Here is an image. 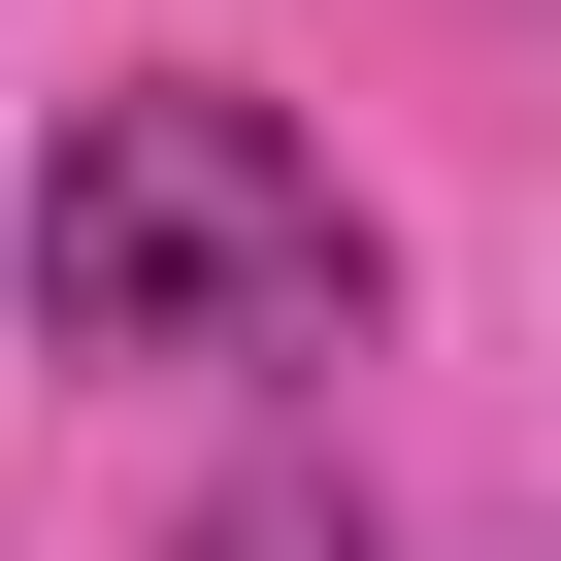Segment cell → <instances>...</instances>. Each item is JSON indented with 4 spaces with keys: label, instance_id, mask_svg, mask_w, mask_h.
<instances>
[{
    "label": "cell",
    "instance_id": "6da1fadb",
    "mask_svg": "<svg viewBox=\"0 0 561 561\" xmlns=\"http://www.w3.org/2000/svg\"><path fill=\"white\" fill-rule=\"evenodd\" d=\"M0 264H34V364H331V331L397 298V231L331 198V133L231 100V67L67 100V165H34Z\"/></svg>",
    "mask_w": 561,
    "mask_h": 561
},
{
    "label": "cell",
    "instance_id": "7a4b0ae2",
    "mask_svg": "<svg viewBox=\"0 0 561 561\" xmlns=\"http://www.w3.org/2000/svg\"><path fill=\"white\" fill-rule=\"evenodd\" d=\"M165 561H364V462H331V430H264V462H231Z\"/></svg>",
    "mask_w": 561,
    "mask_h": 561
}]
</instances>
